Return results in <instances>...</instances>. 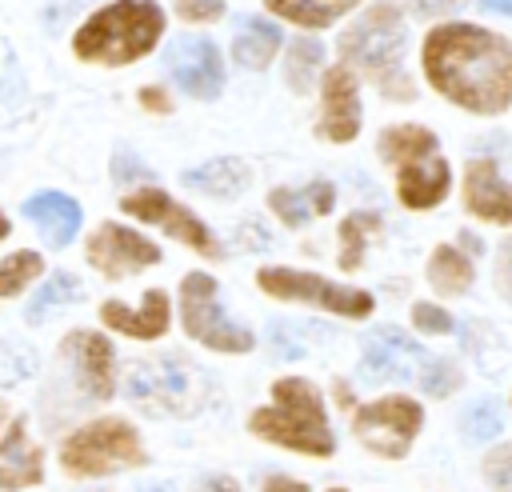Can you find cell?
I'll return each mask as SVG.
<instances>
[{
	"label": "cell",
	"instance_id": "1",
	"mask_svg": "<svg viewBox=\"0 0 512 492\" xmlns=\"http://www.w3.org/2000/svg\"><path fill=\"white\" fill-rule=\"evenodd\" d=\"M424 76L432 88L476 116L512 108V40L480 24H440L424 36Z\"/></svg>",
	"mask_w": 512,
	"mask_h": 492
},
{
	"label": "cell",
	"instance_id": "2",
	"mask_svg": "<svg viewBox=\"0 0 512 492\" xmlns=\"http://www.w3.org/2000/svg\"><path fill=\"white\" fill-rule=\"evenodd\" d=\"M160 32H164V8L156 0H116L100 12H92L76 28L72 48L80 60L132 64L156 48Z\"/></svg>",
	"mask_w": 512,
	"mask_h": 492
},
{
	"label": "cell",
	"instance_id": "3",
	"mask_svg": "<svg viewBox=\"0 0 512 492\" xmlns=\"http://www.w3.org/2000/svg\"><path fill=\"white\" fill-rule=\"evenodd\" d=\"M248 428L280 448L304 456H332L336 440L324 420V400L304 376H284L272 384V404L248 416Z\"/></svg>",
	"mask_w": 512,
	"mask_h": 492
},
{
	"label": "cell",
	"instance_id": "4",
	"mask_svg": "<svg viewBox=\"0 0 512 492\" xmlns=\"http://www.w3.org/2000/svg\"><path fill=\"white\" fill-rule=\"evenodd\" d=\"M404 20H400V8L396 4H376L368 8L344 36H340V52H344V64H356L360 72H368L384 96L392 100H412V84L404 76Z\"/></svg>",
	"mask_w": 512,
	"mask_h": 492
},
{
	"label": "cell",
	"instance_id": "5",
	"mask_svg": "<svg viewBox=\"0 0 512 492\" xmlns=\"http://www.w3.org/2000/svg\"><path fill=\"white\" fill-rule=\"evenodd\" d=\"M380 156L396 168V192H400V204L404 208H432L448 196V184H452V172H448V160L436 152V136L420 124H392L380 132L376 140Z\"/></svg>",
	"mask_w": 512,
	"mask_h": 492
},
{
	"label": "cell",
	"instance_id": "6",
	"mask_svg": "<svg viewBox=\"0 0 512 492\" xmlns=\"http://www.w3.org/2000/svg\"><path fill=\"white\" fill-rule=\"evenodd\" d=\"M60 464L72 476H104V472H116V468L144 464V448H140V436L128 420L104 416V420H92V424L76 428L64 440Z\"/></svg>",
	"mask_w": 512,
	"mask_h": 492
},
{
	"label": "cell",
	"instance_id": "7",
	"mask_svg": "<svg viewBox=\"0 0 512 492\" xmlns=\"http://www.w3.org/2000/svg\"><path fill=\"white\" fill-rule=\"evenodd\" d=\"M200 392V368H192L184 356L168 352L156 360H136L128 368V396L148 412H188Z\"/></svg>",
	"mask_w": 512,
	"mask_h": 492
},
{
	"label": "cell",
	"instance_id": "8",
	"mask_svg": "<svg viewBox=\"0 0 512 492\" xmlns=\"http://www.w3.org/2000/svg\"><path fill=\"white\" fill-rule=\"evenodd\" d=\"M180 320L184 332L216 352H248L256 340L248 328L232 324L216 300V280L208 272H188L180 284Z\"/></svg>",
	"mask_w": 512,
	"mask_h": 492
},
{
	"label": "cell",
	"instance_id": "9",
	"mask_svg": "<svg viewBox=\"0 0 512 492\" xmlns=\"http://www.w3.org/2000/svg\"><path fill=\"white\" fill-rule=\"evenodd\" d=\"M256 284L276 300H300V304H312V308H324L336 316H352V320H364L372 312L368 292L332 284V280H324L316 272H300V268H260Z\"/></svg>",
	"mask_w": 512,
	"mask_h": 492
},
{
	"label": "cell",
	"instance_id": "10",
	"mask_svg": "<svg viewBox=\"0 0 512 492\" xmlns=\"http://www.w3.org/2000/svg\"><path fill=\"white\" fill-rule=\"evenodd\" d=\"M424 424V408L412 400V396H380L372 404H364L356 416H352V432L356 440L376 452V456H388V460H400L416 432Z\"/></svg>",
	"mask_w": 512,
	"mask_h": 492
},
{
	"label": "cell",
	"instance_id": "11",
	"mask_svg": "<svg viewBox=\"0 0 512 492\" xmlns=\"http://www.w3.org/2000/svg\"><path fill=\"white\" fill-rule=\"evenodd\" d=\"M120 208H124L128 216L144 220V224L164 228L168 236H176L180 244L196 248L200 256H220L216 236H212V232H208L184 204H176V200H172L168 192H160V188H136V192H128V196L120 200Z\"/></svg>",
	"mask_w": 512,
	"mask_h": 492
},
{
	"label": "cell",
	"instance_id": "12",
	"mask_svg": "<svg viewBox=\"0 0 512 492\" xmlns=\"http://www.w3.org/2000/svg\"><path fill=\"white\" fill-rule=\"evenodd\" d=\"M164 64H168V76L188 96H196V100H212L224 88V60H220L216 44L204 40V36H180V40H172V48L164 52Z\"/></svg>",
	"mask_w": 512,
	"mask_h": 492
},
{
	"label": "cell",
	"instance_id": "13",
	"mask_svg": "<svg viewBox=\"0 0 512 492\" xmlns=\"http://www.w3.org/2000/svg\"><path fill=\"white\" fill-rule=\"evenodd\" d=\"M156 260H160V248L152 240H144L140 232L124 228V224H100L88 240V264L96 272H104L108 280L132 276V272H140Z\"/></svg>",
	"mask_w": 512,
	"mask_h": 492
},
{
	"label": "cell",
	"instance_id": "14",
	"mask_svg": "<svg viewBox=\"0 0 512 492\" xmlns=\"http://www.w3.org/2000/svg\"><path fill=\"white\" fill-rule=\"evenodd\" d=\"M424 360H428L424 348L416 340H408L400 328H376L364 344L360 372H364V380H408V376H416V368Z\"/></svg>",
	"mask_w": 512,
	"mask_h": 492
},
{
	"label": "cell",
	"instance_id": "15",
	"mask_svg": "<svg viewBox=\"0 0 512 492\" xmlns=\"http://www.w3.org/2000/svg\"><path fill=\"white\" fill-rule=\"evenodd\" d=\"M316 132L336 144H348L360 132V92H356V76L348 64H336L324 72V116Z\"/></svg>",
	"mask_w": 512,
	"mask_h": 492
},
{
	"label": "cell",
	"instance_id": "16",
	"mask_svg": "<svg viewBox=\"0 0 512 492\" xmlns=\"http://www.w3.org/2000/svg\"><path fill=\"white\" fill-rule=\"evenodd\" d=\"M464 208L492 224H512V184L500 176L496 160L476 156L464 168Z\"/></svg>",
	"mask_w": 512,
	"mask_h": 492
},
{
	"label": "cell",
	"instance_id": "17",
	"mask_svg": "<svg viewBox=\"0 0 512 492\" xmlns=\"http://www.w3.org/2000/svg\"><path fill=\"white\" fill-rule=\"evenodd\" d=\"M64 352L80 376V388L96 400H108L112 388H116V376H112V344L96 332H72L64 340Z\"/></svg>",
	"mask_w": 512,
	"mask_h": 492
},
{
	"label": "cell",
	"instance_id": "18",
	"mask_svg": "<svg viewBox=\"0 0 512 492\" xmlns=\"http://www.w3.org/2000/svg\"><path fill=\"white\" fill-rule=\"evenodd\" d=\"M100 320H104L108 328L124 332V336L156 340V336H164V328H168V296H164L160 288H148L140 308H128V304H120V300H104Z\"/></svg>",
	"mask_w": 512,
	"mask_h": 492
},
{
	"label": "cell",
	"instance_id": "19",
	"mask_svg": "<svg viewBox=\"0 0 512 492\" xmlns=\"http://www.w3.org/2000/svg\"><path fill=\"white\" fill-rule=\"evenodd\" d=\"M40 476H44L40 448L28 440L24 420H12L4 440H0V488L16 492V488H28V484H40Z\"/></svg>",
	"mask_w": 512,
	"mask_h": 492
},
{
	"label": "cell",
	"instance_id": "20",
	"mask_svg": "<svg viewBox=\"0 0 512 492\" xmlns=\"http://www.w3.org/2000/svg\"><path fill=\"white\" fill-rule=\"evenodd\" d=\"M24 216L40 228L44 244H52V248H64L76 236V228H80V204L72 196H64V192H36V196H28L24 200Z\"/></svg>",
	"mask_w": 512,
	"mask_h": 492
},
{
	"label": "cell",
	"instance_id": "21",
	"mask_svg": "<svg viewBox=\"0 0 512 492\" xmlns=\"http://www.w3.org/2000/svg\"><path fill=\"white\" fill-rule=\"evenodd\" d=\"M332 200H336V188L328 180H312L304 188H276L268 196V208L288 224V228H300L308 224L312 216H324L332 212Z\"/></svg>",
	"mask_w": 512,
	"mask_h": 492
},
{
	"label": "cell",
	"instance_id": "22",
	"mask_svg": "<svg viewBox=\"0 0 512 492\" xmlns=\"http://www.w3.org/2000/svg\"><path fill=\"white\" fill-rule=\"evenodd\" d=\"M184 184L204 192V196H240L248 188V164L236 160V156H220V160H208L200 168H188L184 172Z\"/></svg>",
	"mask_w": 512,
	"mask_h": 492
},
{
	"label": "cell",
	"instance_id": "23",
	"mask_svg": "<svg viewBox=\"0 0 512 492\" xmlns=\"http://www.w3.org/2000/svg\"><path fill=\"white\" fill-rule=\"evenodd\" d=\"M276 52H280V28H276V24L248 16V20L236 28L232 56H236L240 68H268Z\"/></svg>",
	"mask_w": 512,
	"mask_h": 492
},
{
	"label": "cell",
	"instance_id": "24",
	"mask_svg": "<svg viewBox=\"0 0 512 492\" xmlns=\"http://www.w3.org/2000/svg\"><path fill=\"white\" fill-rule=\"evenodd\" d=\"M276 16L300 24V28H328L336 24L344 12H352L360 0H264Z\"/></svg>",
	"mask_w": 512,
	"mask_h": 492
},
{
	"label": "cell",
	"instance_id": "25",
	"mask_svg": "<svg viewBox=\"0 0 512 492\" xmlns=\"http://www.w3.org/2000/svg\"><path fill=\"white\" fill-rule=\"evenodd\" d=\"M428 280H432L436 292H444V296H460V292L472 288V260H468L460 248L440 244V248L432 252V260H428Z\"/></svg>",
	"mask_w": 512,
	"mask_h": 492
},
{
	"label": "cell",
	"instance_id": "26",
	"mask_svg": "<svg viewBox=\"0 0 512 492\" xmlns=\"http://www.w3.org/2000/svg\"><path fill=\"white\" fill-rule=\"evenodd\" d=\"M384 232V220H380V212H352L344 224H340V268H360V260H364V248H368V240L372 236H380Z\"/></svg>",
	"mask_w": 512,
	"mask_h": 492
},
{
	"label": "cell",
	"instance_id": "27",
	"mask_svg": "<svg viewBox=\"0 0 512 492\" xmlns=\"http://www.w3.org/2000/svg\"><path fill=\"white\" fill-rule=\"evenodd\" d=\"M320 60H324V44L320 40H292L288 44V64H284V80L292 84V92H304L312 84V76L320 72Z\"/></svg>",
	"mask_w": 512,
	"mask_h": 492
},
{
	"label": "cell",
	"instance_id": "28",
	"mask_svg": "<svg viewBox=\"0 0 512 492\" xmlns=\"http://www.w3.org/2000/svg\"><path fill=\"white\" fill-rule=\"evenodd\" d=\"M40 272H44V260L36 252H12L8 260H0V296L24 292Z\"/></svg>",
	"mask_w": 512,
	"mask_h": 492
},
{
	"label": "cell",
	"instance_id": "29",
	"mask_svg": "<svg viewBox=\"0 0 512 492\" xmlns=\"http://www.w3.org/2000/svg\"><path fill=\"white\" fill-rule=\"evenodd\" d=\"M80 296V280L72 276V272H56L36 296H32V304H28V320H44L56 304H68V300H76Z\"/></svg>",
	"mask_w": 512,
	"mask_h": 492
},
{
	"label": "cell",
	"instance_id": "30",
	"mask_svg": "<svg viewBox=\"0 0 512 492\" xmlns=\"http://www.w3.org/2000/svg\"><path fill=\"white\" fill-rule=\"evenodd\" d=\"M500 408H496V400H476V404H468L464 408V416H460V432L472 440V444H484V440H492V436H500Z\"/></svg>",
	"mask_w": 512,
	"mask_h": 492
},
{
	"label": "cell",
	"instance_id": "31",
	"mask_svg": "<svg viewBox=\"0 0 512 492\" xmlns=\"http://www.w3.org/2000/svg\"><path fill=\"white\" fill-rule=\"evenodd\" d=\"M416 376H420V388H424L428 396H448V392L460 384V368H456L452 360H444V356H428Z\"/></svg>",
	"mask_w": 512,
	"mask_h": 492
},
{
	"label": "cell",
	"instance_id": "32",
	"mask_svg": "<svg viewBox=\"0 0 512 492\" xmlns=\"http://www.w3.org/2000/svg\"><path fill=\"white\" fill-rule=\"evenodd\" d=\"M484 480L492 492H512V444H500L484 456Z\"/></svg>",
	"mask_w": 512,
	"mask_h": 492
},
{
	"label": "cell",
	"instance_id": "33",
	"mask_svg": "<svg viewBox=\"0 0 512 492\" xmlns=\"http://www.w3.org/2000/svg\"><path fill=\"white\" fill-rule=\"evenodd\" d=\"M412 320H416L420 332H436V336L452 332V316L444 308H436V304H412Z\"/></svg>",
	"mask_w": 512,
	"mask_h": 492
},
{
	"label": "cell",
	"instance_id": "34",
	"mask_svg": "<svg viewBox=\"0 0 512 492\" xmlns=\"http://www.w3.org/2000/svg\"><path fill=\"white\" fill-rule=\"evenodd\" d=\"M176 12H180V20L208 24V20L224 16V0H176Z\"/></svg>",
	"mask_w": 512,
	"mask_h": 492
},
{
	"label": "cell",
	"instance_id": "35",
	"mask_svg": "<svg viewBox=\"0 0 512 492\" xmlns=\"http://www.w3.org/2000/svg\"><path fill=\"white\" fill-rule=\"evenodd\" d=\"M496 284H500V292L504 296H512V236L500 244V252H496Z\"/></svg>",
	"mask_w": 512,
	"mask_h": 492
},
{
	"label": "cell",
	"instance_id": "36",
	"mask_svg": "<svg viewBox=\"0 0 512 492\" xmlns=\"http://www.w3.org/2000/svg\"><path fill=\"white\" fill-rule=\"evenodd\" d=\"M408 4H412L416 16H448V12H456L464 0H408Z\"/></svg>",
	"mask_w": 512,
	"mask_h": 492
},
{
	"label": "cell",
	"instance_id": "37",
	"mask_svg": "<svg viewBox=\"0 0 512 492\" xmlns=\"http://www.w3.org/2000/svg\"><path fill=\"white\" fill-rule=\"evenodd\" d=\"M264 492H308V484H300V480H292V476H268Z\"/></svg>",
	"mask_w": 512,
	"mask_h": 492
},
{
	"label": "cell",
	"instance_id": "38",
	"mask_svg": "<svg viewBox=\"0 0 512 492\" xmlns=\"http://www.w3.org/2000/svg\"><path fill=\"white\" fill-rule=\"evenodd\" d=\"M140 100H144V108H152V112H168L172 104H168V96L164 92H156V88H144L140 92Z\"/></svg>",
	"mask_w": 512,
	"mask_h": 492
},
{
	"label": "cell",
	"instance_id": "39",
	"mask_svg": "<svg viewBox=\"0 0 512 492\" xmlns=\"http://www.w3.org/2000/svg\"><path fill=\"white\" fill-rule=\"evenodd\" d=\"M196 492H236V480H228V476H208Z\"/></svg>",
	"mask_w": 512,
	"mask_h": 492
},
{
	"label": "cell",
	"instance_id": "40",
	"mask_svg": "<svg viewBox=\"0 0 512 492\" xmlns=\"http://www.w3.org/2000/svg\"><path fill=\"white\" fill-rule=\"evenodd\" d=\"M484 12H500V16H512V0H480Z\"/></svg>",
	"mask_w": 512,
	"mask_h": 492
},
{
	"label": "cell",
	"instance_id": "41",
	"mask_svg": "<svg viewBox=\"0 0 512 492\" xmlns=\"http://www.w3.org/2000/svg\"><path fill=\"white\" fill-rule=\"evenodd\" d=\"M4 236H8V216L0 212V240H4Z\"/></svg>",
	"mask_w": 512,
	"mask_h": 492
},
{
	"label": "cell",
	"instance_id": "42",
	"mask_svg": "<svg viewBox=\"0 0 512 492\" xmlns=\"http://www.w3.org/2000/svg\"><path fill=\"white\" fill-rule=\"evenodd\" d=\"M144 492H168V488H144Z\"/></svg>",
	"mask_w": 512,
	"mask_h": 492
},
{
	"label": "cell",
	"instance_id": "43",
	"mask_svg": "<svg viewBox=\"0 0 512 492\" xmlns=\"http://www.w3.org/2000/svg\"><path fill=\"white\" fill-rule=\"evenodd\" d=\"M332 492H344V488H332Z\"/></svg>",
	"mask_w": 512,
	"mask_h": 492
},
{
	"label": "cell",
	"instance_id": "44",
	"mask_svg": "<svg viewBox=\"0 0 512 492\" xmlns=\"http://www.w3.org/2000/svg\"><path fill=\"white\" fill-rule=\"evenodd\" d=\"M0 416H4V404H0Z\"/></svg>",
	"mask_w": 512,
	"mask_h": 492
}]
</instances>
